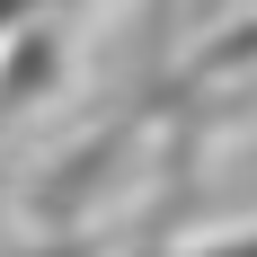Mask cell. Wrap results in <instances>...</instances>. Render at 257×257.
I'll list each match as a JSON object with an SVG mask.
<instances>
[{
	"label": "cell",
	"mask_w": 257,
	"mask_h": 257,
	"mask_svg": "<svg viewBox=\"0 0 257 257\" xmlns=\"http://www.w3.org/2000/svg\"><path fill=\"white\" fill-rule=\"evenodd\" d=\"M178 257H257V222H248V231H213V239H186Z\"/></svg>",
	"instance_id": "cell-1"
},
{
	"label": "cell",
	"mask_w": 257,
	"mask_h": 257,
	"mask_svg": "<svg viewBox=\"0 0 257 257\" xmlns=\"http://www.w3.org/2000/svg\"><path fill=\"white\" fill-rule=\"evenodd\" d=\"M124 257H178V239H169V213H160V222H151V231H142V239H133Z\"/></svg>",
	"instance_id": "cell-2"
},
{
	"label": "cell",
	"mask_w": 257,
	"mask_h": 257,
	"mask_svg": "<svg viewBox=\"0 0 257 257\" xmlns=\"http://www.w3.org/2000/svg\"><path fill=\"white\" fill-rule=\"evenodd\" d=\"M36 9V0H0V36H18V18Z\"/></svg>",
	"instance_id": "cell-3"
}]
</instances>
